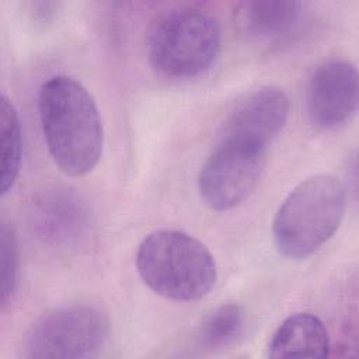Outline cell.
I'll return each instance as SVG.
<instances>
[{
    "instance_id": "obj_1",
    "label": "cell",
    "mask_w": 359,
    "mask_h": 359,
    "mask_svg": "<svg viewBox=\"0 0 359 359\" xmlns=\"http://www.w3.org/2000/svg\"><path fill=\"white\" fill-rule=\"evenodd\" d=\"M43 139L55 164L67 175L88 174L100 161L104 129L93 95L77 80L53 76L38 95Z\"/></svg>"
},
{
    "instance_id": "obj_2",
    "label": "cell",
    "mask_w": 359,
    "mask_h": 359,
    "mask_svg": "<svg viewBox=\"0 0 359 359\" xmlns=\"http://www.w3.org/2000/svg\"><path fill=\"white\" fill-rule=\"evenodd\" d=\"M136 266L154 293L175 302H196L217 280L210 251L180 230H157L144 237L137 248Z\"/></svg>"
},
{
    "instance_id": "obj_3",
    "label": "cell",
    "mask_w": 359,
    "mask_h": 359,
    "mask_svg": "<svg viewBox=\"0 0 359 359\" xmlns=\"http://www.w3.org/2000/svg\"><path fill=\"white\" fill-rule=\"evenodd\" d=\"M346 206L344 184L331 174L306 178L279 206L273 241L285 257L303 259L325 244L339 227Z\"/></svg>"
},
{
    "instance_id": "obj_4",
    "label": "cell",
    "mask_w": 359,
    "mask_h": 359,
    "mask_svg": "<svg viewBox=\"0 0 359 359\" xmlns=\"http://www.w3.org/2000/svg\"><path fill=\"white\" fill-rule=\"evenodd\" d=\"M222 42L215 17L199 8H177L163 15L149 38L153 67L172 79L199 76L215 62Z\"/></svg>"
},
{
    "instance_id": "obj_5",
    "label": "cell",
    "mask_w": 359,
    "mask_h": 359,
    "mask_svg": "<svg viewBox=\"0 0 359 359\" xmlns=\"http://www.w3.org/2000/svg\"><path fill=\"white\" fill-rule=\"evenodd\" d=\"M109 320L91 304H70L42 314L24 339L25 358L79 359L94 356L107 342Z\"/></svg>"
},
{
    "instance_id": "obj_6",
    "label": "cell",
    "mask_w": 359,
    "mask_h": 359,
    "mask_svg": "<svg viewBox=\"0 0 359 359\" xmlns=\"http://www.w3.org/2000/svg\"><path fill=\"white\" fill-rule=\"evenodd\" d=\"M265 163L266 149L219 139L198 175L201 198L215 210L236 208L254 192Z\"/></svg>"
},
{
    "instance_id": "obj_7",
    "label": "cell",
    "mask_w": 359,
    "mask_h": 359,
    "mask_svg": "<svg viewBox=\"0 0 359 359\" xmlns=\"http://www.w3.org/2000/svg\"><path fill=\"white\" fill-rule=\"evenodd\" d=\"M358 72L342 59L321 63L307 87V114L317 128L332 129L346 122L358 108Z\"/></svg>"
},
{
    "instance_id": "obj_8",
    "label": "cell",
    "mask_w": 359,
    "mask_h": 359,
    "mask_svg": "<svg viewBox=\"0 0 359 359\" xmlns=\"http://www.w3.org/2000/svg\"><path fill=\"white\" fill-rule=\"evenodd\" d=\"M289 101L276 87H259L245 94L226 116L219 139L264 147L276 137L287 121Z\"/></svg>"
},
{
    "instance_id": "obj_9",
    "label": "cell",
    "mask_w": 359,
    "mask_h": 359,
    "mask_svg": "<svg viewBox=\"0 0 359 359\" xmlns=\"http://www.w3.org/2000/svg\"><path fill=\"white\" fill-rule=\"evenodd\" d=\"M34 231L50 245H70L81 238L90 224L84 202L72 191L53 189L39 195L31 209Z\"/></svg>"
},
{
    "instance_id": "obj_10",
    "label": "cell",
    "mask_w": 359,
    "mask_h": 359,
    "mask_svg": "<svg viewBox=\"0 0 359 359\" xmlns=\"http://www.w3.org/2000/svg\"><path fill=\"white\" fill-rule=\"evenodd\" d=\"M328 353V331L311 313L289 316L278 327L268 346L271 358H325Z\"/></svg>"
},
{
    "instance_id": "obj_11",
    "label": "cell",
    "mask_w": 359,
    "mask_h": 359,
    "mask_svg": "<svg viewBox=\"0 0 359 359\" xmlns=\"http://www.w3.org/2000/svg\"><path fill=\"white\" fill-rule=\"evenodd\" d=\"M241 22L261 38H280L293 32L304 14V4L292 0H255L240 6Z\"/></svg>"
},
{
    "instance_id": "obj_12",
    "label": "cell",
    "mask_w": 359,
    "mask_h": 359,
    "mask_svg": "<svg viewBox=\"0 0 359 359\" xmlns=\"http://www.w3.org/2000/svg\"><path fill=\"white\" fill-rule=\"evenodd\" d=\"M0 149H1V194L4 195L15 182L22 151L21 125L18 114L10 101L3 94L0 102Z\"/></svg>"
},
{
    "instance_id": "obj_13",
    "label": "cell",
    "mask_w": 359,
    "mask_h": 359,
    "mask_svg": "<svg viewBox=\"0 0 359 359\" xmlns=\"http://www.w3.org/2000/svg\"><path fill=\"white\" fill-rule=\"evenodd\" d=\"M244 330V313L236 303L222 304L209 313L198 331L199 345L206 351H219L233 345Z\"/></svg>"
},
{
    "instance_id": "obj_14",
    "label": "cell",
    "mask_w": 359,
    "mask_h": 359,
    "mask_svg": "<svg viewBox=\"0 0 359 359\" xmlns=\"http://www.w3.org/2000/svg\"><path fill=\"white\" fill-rule=\"evenodd\" d=\"M0 257H1V304L6 306L18 286L20 254L13 227L1 222L0 229Z\"/></svg>"
},
{
    "instance_id": "obj_15",
    "label": "cell",
    "mask_w": 359,
    "mask_h": 359,
    "mask_svg": "<svg viewBox=\"0 0 359 359\" xmlns=\"http://www.w3.org/2000/svg\"><path fill=\"white\" fill-rule=\"evenodd\" d=\"M59 7H60V3L35 1V3H29V14L34 18V21L43 24L55 18Z\"/></svg>"
}]
</instances>
